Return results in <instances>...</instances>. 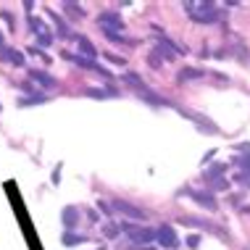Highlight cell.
Segmentation results:
<instances>
[{
  "mask_svg": "<svg viewBox=\"0 0 250 250\" xmlns=\"http://www.w3.org/2000/svg\"><path fill=\"white\" fill-rule=\"evenodd\" d=\"M185 11L190 13L195 21L200 24H213L219 19V11H216L213 3H206V0H187L185 3Z\"/></svg>",
  "mask_w": 250,
  "mask_h": 250,
  "instance_id": "obj_1",
  "label": "cell"
},
{
  "mask_svg": "<svg viewBox=\"0 0 250 250\" xmlns=\"http://www.w3.org/2000/svg\"><path fill=\"white\" fill-rule=\"evenodd\" d=\"M124 232L132 242H143V245L155 240V229H150V227H124Z\"/></svg>",
  "mask_w": 250,
  "mask_h": 250,
  "instance_id": "obj_2",
  "label": "cell"
},
{
  "mask_svg": "<svg viewBox=\"0 0 250 250\" xmlns=\"http://www.w3.org/2000/svg\"><path fill=\"white\" fill-rule=\"evenodd\" d=\"M155 240L161 242L164 248H177V232H174V227H161V229H155Z\"/></svg>",
  "mask_w": 250,
  "mask_h": 250,
  "instance_id": "obj_3",
  "label": "cell"
},
{
  "mask_svg": "<svg viewBox=\"0 0 250 250\" xmlns=\"http://www.w3.org/2000/svg\"><path fill=\"white\" fill-rule=\"evenodd\" d=\"M116 206V211L119 213H124V216H129V219H147V213L143 211V208H137V206H132V203H126V200H116L113 203Z\"/></svg>",
  "mask_w": 250,
  "mask_h": 250,
  "instance_id": "obj_4",
  "label": "cell"
},
{
  "mask_svg": "<svg viewBox=\"0 0 250 250\" xmlns=\"http://www.w3.org/2000/svg\"><path fill=\"white\" fill-rule=\"evenodd\" d=\"M98 21L105 32H119L121 29V16H116V13H100Z\"/></svg>",
  "mask_w": 250,
  "mask_h": 250,
  "instance_id": "obj_5",
  "label": "cell"
},
{
  "mask_svg": "<svg viewBox=\"0 0 250 250\" xmlns=\"http://www.w3.org/2000/svg\"><path fill=\"white\" fill-rule=\"evenodd\" d=\"M29 79H35V82H40L42 87H56V79H53L50 74L37 71V69H32V71H29Z\"/></svg>",
  "mask_w": 250,
  "mask_h": 250,
  "instance_id": "obj_6",
  "label": "cell"
},
{
  "mask_svg": "<svg viewBox=\"0 0 250 250\" xmlns=\"http://www.w3.org/2000/svg\"><path fill=\"white\" fill-rule=\"evenodd\" d=\"M0 56L8 61V63H13V66H24V56L19 50H13V48H3V50H0Z\"/></svg>",
  "mask_w": 250,
  "mask_h": 250,
  "instance_id": "obj_7",
  "label": "cell"
},
{
  "mask_svg": "<svg viewBox=\"0 0 250 250\" xmlns=\"http://www.w3.org/2000/svg\"><path fill=\"white\" fill-rule=\"evenodd\" d=\"M190 195L200 203V206H206L208 211H216V200H213V195H208V192H190Z\"/></svg>",
  "mask_w": 250,
  "mask_h": 250,
  "instance_id": "obj_8",
  "label": "cell"
},
{
  "mask_svg": "<svg viewBox=\"0 0 250 250\" xmlns=\"http://www.w3.org/2000/svg\"><path fill=\"white\" fill-rule=\"evenodd\" d=\"M77 40H79V50L84 53V58H95V56H98V53H95V45H92L84 35H79Z\"/></svg>",
  "mask_w": 250,
  "mask_h": 250,
  "instance_id": "obj_9",
  "label": "cell"
},
{
  "mask_svg": "<svg viewBox=\"0 0 250 250\" xmlns=\"http://www.w3.org/2000/svg\"><path fill=\"white\" fill-rule=\"evenodd\" d=\"M77 219H79V211L74 206H66L63 208V224L71 229V227H77Z\"/></svg>",
  "mask_w": 250,
  "mask_h": 250,
  "instance_id": "obj_10",
  "label": "cell"
},
{
  "mask_svg": "<svg viewBox=\"0 0 250 250\" xmlns=\"http://www.w3.org/2000/svg\"><path fill=\"white\" fill-rule=\"evenodd\" d=\"M224 171H227V166H224V164H213L211 168H206V179H219Z\"/></svg>",
  "mask_w": 250,
  "mask_h": 250,
  "instance_id": "obj_11",
  "label": "cell"
},
{
  "mask_svg": "<svg viewBox=\"0 0 250 250\" xmlns=\"http://www.w3.org/2000/svg\"><path fill=\"white\" fill-rule=\"evenodd\" d=\"M63 11H66V13H71V19H82V16H84V11L79 8L77 3H63Z\"/></svg>",
  "mask_w": 250,
  "mask_h": 250,
  "instance_id": "obj_12",
  "label": "cell"
},
{
  "mask_svg": "<svg viewBox=\"0 0 250 250\" xmlns=\"http://www.w3.org/2000/svg\"><path fill=\"white\" fill-rule=\"evenodd\" d=\"M195 77H203V71H198V69H182L179 71V82H187V79H195Z\"/></svg>",
  "mask_w": 250,
  "mask_h": 250,
  "instance_id": "obj_13",
  "label": "cell"
},
{
  "mask_svg": "<svg viewBox=\"0 0 250 250\" xmlns=\"http://www.w3.org/2000/svg\"><path fill=\"white\" fill-rule=\"evenodd\" d=\"M32 29H35V32H37V35H40V37H42V35H48V29H45V24H42V21H40V19H37V16H32Z\"/></svg>",
  "mask_w": 250,
  "mask_h": 250,
  "instance_id": "obj_14",
  "label": "cell"
},
{
  "mask_svg": "<svg viewBox=\"0 0 250 250\" xmlns=\"http://www.w3.org/2000/svg\"><path fill=\"white\" fill-rule=\"evenodd\" d=\"M79 242H84L82 234H66L63 237V245H79Z\"/></svg>",
  "mask_w": 250,
  "mask_h": 250,
  "instance_id": "obj_15",
  "label": "cell"
},
{
  "mask_svg": "<svg viewBox=\"0 0 250 250\" xmlns=\"http://www.w3.org/2000/svg\"><path fill=\"white\" fill-rule=\"evenodd\" d=\"M234 164H240V166H242V171H245V177L250 179V155H248V158H237Z\"/></svg>",
  "mask_w": 250,
  "mask_h": 250,
  "instance_id": "obj_16",
  "label": "cell"
},
{
  "mask_svg": "<svg viewBox=\"0 0 250 250\" xmlns=\"http://www.w3.org/2000/svg\"><path fill=\"white\" fill-rule=\"evenodd\" d=\"M87 95H92V98H105L108 92H105V90H95V87H92V90H87Z\"/></svg>",
  "mask_w": 250,
  "mask_h": 250,
  "instance_id": "obj_17",
  "label": "cell"
},
{
  "mask_svg": "<svg viewBox=\"0 0 250 250\" xmlns=\"http://www.w3.org/2000/svg\"><path fill=\"white\" fill-rule=\"evenodd\" d=\"M213 190H227V179H213Z\"/></svg>",
  "mask_w": 250,
  "mask_h": 250,
  "instance_id": "obj_18",
  "label": "cell"
},
{
  "mask_svg": "<svg viewBox=\"0 0 250 250\" xmlns=\"http://www.w3.org/2000/svg\"><path fill=\"white\" fill-rule=\"evenodd\" d=\"M198 242H200V237H198V234H190V237H187V245H190V248H195Z\"/></svg>",
  "mask_w": 250,
  "mask_h": 250,
  "instance_id": "obj_19",
  "label": "cell"
},
{
  "mask_svg": "<svg viewBox=\"0 0 250 250\" xmlns=\"http://www.w3.org/2000/svg\"><path fill=\"white\" fill-rule=\"evenodd\" d=\"M105 234H108V237H116V234H119V229L113 227V224H108V229H105Z\"/></svg>",
  "mask_w": 250,
  "mask_h": 250,
  "instance_id": "obj_20",
  "label": "cell"
},
{
  "mask_svg": "<svg viewBox=\"0 0 250 250\" xmlns=\"http://www.w3.org/2000/svg\"><path fill=\"white\" fill-rule=\"evenodd\" d=\"M5 48V45H3V35H0V50H3Z\"/></svg>",
  "mask_w": 250,
  "mask_h": 250,
  "instance_id": "obj_21",
  "label": "cell"
},
{
  "mask_svg": "<svg viewBox=\"0 0 250 250\" xmlns=\"http://www.w3.org/2000/svg\"><path fill=\"white\" fill-rule=\"evenodd\" d=\"M140 250H155V248H140Z\"/></svg>",
  "mask_w": 250,
  "mask_h": 250,
  "instance_id": "obj_22",
  "label": "cell"
},
{
  "mask_svg": "<svg viewBox=\"0 0 250 250\" xmlns=\"http://www.w3.org/2000/svg\"><path fill=\"white\" fill-rule=\"evenodd\" d=\"M98 250H105V248H98Z\"/></svg>",
  "mask_w": 250,
  "mask_h": 250,
  "instance_id": "obj_23",
  "label": "cell"
},
{
  "mask_svg": "<svg viewBox=\"0 0 250 250\" xmlns=\"http://www.w3.org/2000/svg\"><path fill=\"white\" fill-rule=\"evenodd\" d=\"M248 182H250V179H248Z\"/></svg>",
  "mask_w": 250,
  "mask_h": 250,
  "instance_id": "obj_24",
  "label": "cell"
}]
</instances>
